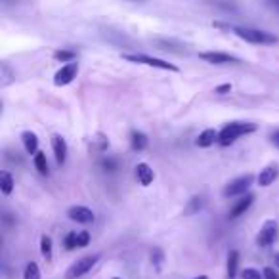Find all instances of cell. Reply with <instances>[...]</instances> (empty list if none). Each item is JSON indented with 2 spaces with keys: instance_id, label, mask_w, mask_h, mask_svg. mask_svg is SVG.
<instances>
[{
  "instance_id": "cell-1",
  "label": "cell",
  "mask_w": 279,
  "mask_h": 279,
  "mask_svg": "<svg viewBox=\"0 0 279 279\" xmlns=\"http://www.w3.org/2000/svg\"><path fill=\"white\" fill-rule=\"evenodd\" d=\"M256 130V124L254 122H230V124H226L222 132H220V140H218V144L220 146H232L237 138H241V136H245V134H250V132H254Z\"/></svg>"
},
{
  "instance_id": "cell-2",
  "label": "cell",
  "mask_w": 279,
  "mask_h": 279,
  "mask_svg": "<svg viewBox=\"0 0 279 279\" xmlns=\"http://www.w3.org/2000/svg\"><path fill=\"white\" fill-rule=\"evenodd\" d=\"M230 31H234L243 40H247L250 44H276L278 36L272 32L260 31V29H248V27H232Z\"/></svg>"
},
{
  "instance_id": "cell-3",
  "label": "cell",
  "mask_w": 279,
  "mask_h": 279,
  "mask_svg": "<svg viewBox=\"0 0 279 279\" xmlns=\"http://www.w3.org/2000/svg\"><path fill=\"white\" fill-rule=\"evenodd\" d=\"M120 58L124 62H130V64H140V65H148V67H157V69H164V71H174L178 73L180 69L174 64H168L164 60H159V58H151V56L146 54H120Z\"/></svg>"
},
{
  "instance_id": "cell-4",
  "label": "cell",
  "mask_w": 279,
  "mask_h": 279,
  "mask_svg": "<svg viewBox=\"0 0 279 279\" xmlns=\"http://www.w3.org/2000/svg\"><path fill=\"white\" fill-rule=\"evenodd\" d=\"M278 237H279V224L276 220H268V222H264V226L258 232L256 245L258 247H270V245H274L278 241Z\"/></svg>"
},
{
  "instance_id": "cell-5",
  "label": "cell",
  "mask_w": 279,
  "mask_h": 279,
  "mask_svg": "<svg viewBox=\"0 0 279 279\" xmlns=\"http://www.w3.org/2000/svg\"><path fill=\"white\" fill-rule=\"evenodd\" d=\"M254 180V176L252 174H245V176H241V178H237L234 182H230L228 186L224 188V197H236V195H245L248 188H250V184Z\"/></svg>"
},
{
  "instance_id": "cell-6",
  "label": "cell",
  "mask_w": 279,
  "mask_h": 279,
  "mask_svg": "<svg viewBox=\"0 0 279 279\" xmlns=\"http://www.w3.org/2000/svg\"><path fill=\"white\" fill-rule=\"evenodd\" d=\"M98 254L96 256H84L80 258L78 262H75L71 268L67 270V274H65V279H76L80 278V276H84V274H88L90 270L94 268V264L98 262Z\"/></svg>"
},
{
  "instance_id": "cell-7",
  "label": "cell",
  "mask_w": 279,
  "mask_h": 279,
  "mask_svg": "<svg viewBox=\"0 0 279 279\" xmlns=\"http://www.w3.org/2000/svg\"><path fill=\"white\" fill-rule=\"evenodd\" d=\"M76 73H78V65H76L75 62L64 65V67H62V69H60V71L54 75V84L56 86L71 84V82L76 78Z\"/></svg>"
},
{
  "instance_id": "cell-8",
  "label": "cell",
  "mask_w": 279,
  "mask_h": 279,
  "mask_svg": "<svg viewBox=\"0 0 279 279\" xmlns=\"http://www.w3.org/2000/svg\"><path fill=\"white\" fill-rule=\"evenodd\" d=\"M199 58L210 65H224V64H239V58L230 56L226 52H201Z\"/></svg>"
},
{
  "instance_id": "cell-9",
  "label": "cell",
  "mask_w": 279,
  "mask_h": 279,
  "mask_svg": "<svg viewBox=\"0 0 279 279\" xmlns=\"http://www.w3.org/2000/svg\"><path fill=\"white\" fill-rule=\"evenodd\" d=\"M67 216H69L73 222H78V224H90V222H94V212H92L88 206H82V204L71 206Z\"/></svg>"
},
{
  "instance_id": "cell-10",
  "label": "cell",
  "mask_w": 279,
  "mask_h": 279,
  "mask_svg": "<svg viewBox=\"0 0 279 279\" xmlns=\"http://www.w3.org/2000/svg\"><path fill=\"white\" fill-rule=\"evenodd\" d=\"M278 176H279V166L278 164H268L266 168H262V170H260L256 182H258L260 188H268V186H272V184L278 180Z\"/></svg>"
},
{
  "instance_id": "cell-11",
  "label": "cell",
  "mask_w": 279,
  "mask_h": 279,
  "mask_svg": "<svg viewBox=\"0 0 279 279\" xmlns=\"http://www.w3.org/2000/svg\"><path fill=\"white\" fill-rule=\"evenodd\" d=\"M252 201H254V195H250V194L243 195V197H241V199L230 208V218L236 220V218H239L241 214H245V212L248 210V206L252 204Z\"/></svg>"
},
{
  "instance_id": "cell-12",
  "label": "cell",
  "mask_w": 279,
  "mask_h": 279,
  "mask_svg": "<svg viewBox=\"0 0 279 279\" xmlns=\"http://www.w3.org/2000/svg\"><path fill=\"white\" fill-rule=\"evenodd\" d=\"M218 140H220V132H216L214 128H206L197 136L195 144H197V148H210Z\"/></svg>"
},
{
  "instance_id": "cell-13",
  "label": "cell",
  "mask_w": 279,
  "mask_h": 279,
  "mask_svg": "<svg viewBox=\"0 0 279 279\" xmlns=\"http://www.w3.org/2000/svg\"><path fill=\"white\" fill-rule=\"evenodd\" d=\"M52 150H54L58 164H64L65 159H67V142L62 136H54L52 138Z\"/></svg>"
},
{
  "instance_id": "cell-14",
  "label": "cell",
  "mask_w": 279,
  "mask_h": 279,
  "mask_svg": "<svg viewBox=\"0 0 279 279\" xmlns=\"http://www.w3.org/2000/svg\"><path fill=\"white\" fill-rule=\"evenodd\" d=\"M136 176H138V180L142 186H150V184L153 182V178H155L153 168H151L148 162H138V164H136Z\"/></svg>"
},
{
  "instance_id": "cell-15",
  "label": "cell",
  "mask_w": 279,
  "mask_h": 279,
  "mask_svg": "<svg viewBox=\"0 0 279 279\" xmlns=\"http://www.w3.org/2000/svg\"><path fill=\"white\" fill-rule=\"evenodd\" d=\"M22 142H23V148H25V151L29 153V155H32V153H38V136L34 134V132H31V130H25L22 134Z\"/></svg>"
},
{
  "instance_id": "cell-16",
  "label": "cell",
  "mask_w": 279,
  "mask_h": 279,
  "mask_svg": "<svg viewBox=\"0 0 279 279\" xmlns=\"http://www.w3.org/2000/svg\"><path fill=\"white\" fill-rule=\"evenodd\" d=\"M148 144H150V140H148V136H146L144 132H140V130H134V132H132V136H130V146H132V150L134 151H144L148 148Z\"/></svg>"
},
{
  "instance_id": "cell-17",
  "label": "cell",
  "mask_w": 279,
  "mask_h": 279,
  "mask_svg": "<svg viewBox=\"0 0 279 279\" xmlns=\"http://www.w3.org/2000/svg\"><path fill=\"white\" fill-rule=\"evenodd\" d=\"M237 266H239V252L230 250V254H228V278L230 279H236Z\"/></svg>"
},
{
  "instance_id": "cell-18",
  "label": "cell",
  "mask_w": 279,
  "mask_h": 279,
  "mask_svg": "<svg viewBox=\"0 0 279 279\" xmlns=\"http://www.w3.org/2000/svg\"><path fill=\"white\" fill-rule=\"evenodd\" d=\"M14 178H12L10 172H2L0 174V192L4 195H10L12 192H14Z\"/></svg>"
},
{
  "instance_id": "cell-19",
  "label": "cell",
  "mask_w": 279,
  "mask_h": 279,
  "mask_svg": "<svg viewBox=\"0 0 279 279\" xmlns=\"http://www.w3.org/2000/svg\"><path fill=\"white\" fill-rule=\"evenodd\" d=\"M34 166H36V170L40 172L42 176L48 174V161H46V153L42 151H38V153H34Z\"/></svg>"
},
{
  "instance_id": "cell-20",
  "label": "cell",
  "mask_w": 279,
  "mask_h": 279,
  "mask_svg": "<svg viewBox=\"0 0 279 279\" xmlns=\"http://www.w3.org/2000/svg\"><path fill=\"white\" fill-rule=\"evenodd\" d=\"M76 54L73 50H56L54 52V60L58 62H62V64H71V62H75Z\"/></svg>"
},
{
  "instance_id": "cell-21",
  "label": "cell",
  "mask_w": 279,
  "mask_h": 279,
  "mask_svg": "<svg viewBox=\"0 0 279 279\" xmlns=\"http://www.w3.org/2000/svg\"><path fill=\"white\" fill-rule=\"evenodd\" d=\"M40 252L46 260H52V237L50 236L40 237Z\"/></svg>"
},
{
  "instance_id": "cell-22",
  "label": "cell",
  "mask_w": 279,
  "mask_h": 279,
  "mask_svg": "<svg viewBox=\"0 0 279 279\" xmlns=\"http://www.w3.org/2000/svg\"><path fill=\"white\" fill-rule=\"evenodd\" d=\"M201 206H203V201H201V197H194V199H192V201L188 203L186 210H184V214H186V216L195 214V212H199V210H201Z\"/></svg>"
},
{
  "instance_id": "cell-23",
  "label": "cell",
  "mask_w": 279,
  "mask_h": 279,
  "mask_svg": "<svg viewBox=\"0 0 279 279\" xmlns=\"http://www.w3.org/2000/svg\"><path fill=\"white\" fill-rule=\"evenodd\" d=\"M23 279H40V270L34 262H29L23 272Z\"/></svg>"
},
{
  "instance_id": "cell-24",
  "label": "cell",
  "mask_w": 279,
  "mask_h": 279,
  "mask_svg": "<svg viewBox=\"0 0 279 279\" xmlns=\"http://www.w3.org/2000/svg\"><path fill=\"white\" fill-rule=\"evenodd\" d=\"M243 279H264V274H260L256 268H245L241 272Z\"/></svg>"
},
{
  "instance_id": "cell-25",
  "label": "cell",
  "mask_w": 279,
  "mask_h": 279,
  "mask_svg": "<svg viewBox=\"0 0 279 279\" xmlns=\"http://www.w3.org/2000/svg\"><path fill=\"white\" fill-rule=\"evenodd\" d=\"M90 243V234L88 232H76V248H82Z\"/></svg>"
},
{
  "instance_id": "cell-26",
  "label": "cell",
  "mask_w": 279,
  "mask_h": 279,
  "mask_svg": "<svg viewBox=\"0 0 279 279\" xmlns=\"http://www.w3.org/2000/svg\"><path fill=\"white\" fill-rule=\"evenodd\" d=\"M65 248H67V250H73V248H76V232L67 234V237H65Z\"/></svg>"
},
{
  "instance_id": "cell-27",
  "label": "cell",
  "mask_w": 279,
  "mask_h": 279,
  "mask_svg": "<svg viewBox=\"0 0 279 279\" xmlns=\"http://www.w3.org/2000/svg\"><path fill=\"white\" fill-rule=\"evenodd\" d=\"M162 258H164V254H162L161 248H153V250H151V260H153V264H155L157 268H161Z\"/></svg>"
},
{
  "instance_id": "cell-28",
  "label": "cell",
  "mask_w": 279,
  "mask_h": 279,
  "mask_svg": "<svg viewBox=\"0 0 279 279\" xmlns=\"http://www.w3.org/2000/svg\"><path fill=\"white\" fill-rule=\"evenodd\" d=\"M104 168L109 172L117 170V161H115V159H106V161H104Z\"/></svg>"
},
{
  "instance_id": "cell-29",
  "label": "cell",
  "mask_w": 279,
  "mask_h": 279,
  "mask_svg": "<svg viewBox=\"0 0 279 279\" xmlns=\"http://www.w3.org/2000/svg\"><path fill=\"white\" fill-rule=\"evenodd\" d=\"M232 92V84H220L214 88V94H228Z\"/></svg>"
},
{
  "instance_id": "cell-30",
  "label": "cell",
  "mask_w": 279,
  "mask_h": 279,
  "mask_svg": "<svg viewBox=\"0 0 279 279\" xmlns=\"http://www.w3.org/2000/svg\"><path fill=\"white\" fill-rule=\"evenodd\" d=\"M264 279H279L274 268H264Z\"/></svg>"
},
{
  "instance_id": "cell-31",
  "label": "cell",
  "mask_w": 279,
  "mask_h": 279,
  "mask_svg": "<svg viewBox=\"0 0 279 279\" xmlns=\"http://www.w3.org/2000/svg\"><path fill=\"white\" fill-rule=\"evenodd\" d=\"M272 142H274V146L279 150V130H276V132L272 134Z\"/></svg>"
},
{
  "instance_id": "cell-32",
  "label": "cell",
  "mask_w": 279,
  "mask_h": 279,
  "mask_svg": "<svg viewBox=\"0 0 279 279\" xmlns=\"http://www.w3.org/2000/svg\"><path fill=\"white\" fill-rule=\"evenodd\" d=\"M274 262H276V266H279V252L276 254V256H274Z\"/></svg>"
},
{
  "instance_id": "cell-33",
  "label": "cell",
  "mask_w": 279,
  "mask_h": 279,
  "mask_svg": "<svg viewBox=\"0 0 279 279\" xmlns=\"http://www.w3.org/2000/svg\"><path fill=\"white\" fill-rule=\"evenodd\" d=\"M194 279H208L206 276H199V278H194Z\"/></svg>"
},
{
  "instance_id": "cell-34",
  "label": "cell",
  "mask_w": 279,
  "mask_h": 279,
  "mask_svg": "<svg viewBox=\"0 0 279 279\" xmlns=\"http://www.w3.org/2000/svg\"><path fill=\"white\" fill-rule=\"evenodd\" d=\"M128 2H144V0H128Z\"/></svg>"
},
{
  "instance_id": "cell-35",
  "label": "cell",
  "mask_w": 279,
  "mask_h": 279,
  "mask_svg": "<svg viewBox=\"0 0 279 279\" xmlns=\"http://www.w3.org/2000/svg\"><path fill=\"white\" fill-rule=\"evenodd\" d=\"M113 279H120V278H113Z\"/></svg>"
}]
</instances>
